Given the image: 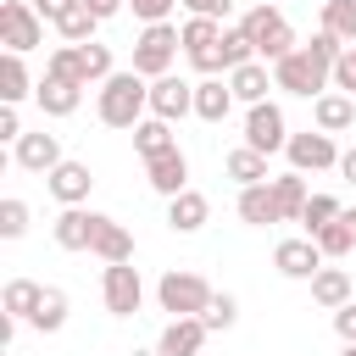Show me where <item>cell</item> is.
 Instances as JSON below:
<instances>
[{
  "label": "cell",
  "instance_id": "d6986e66",
  "mask_svg": "<svg viewBox=\"0 0 356 356\" xmlns=\"http://www.w3.org/2000/svg\"><path fill=\"white\" fill-rule=\"evenodd\" d=\"M228 89H234V100H245V111H250V106H261L267 89H278V83H273V67H267V61H250V67H234V72H228Z\"/></svg>",
  "mask_w": 356,
  "mask_h": 356
},
{
  "label": "cell",
  "instance_id": "7bdbcfd3",
  "mask_svg": "<svg viewBox=\"0 0 356 356\" xmlns=\"http://www.w3.org/2000/svg\"><path fill=\"white\" fill-rule=\"evenodd\" d=\"M189 17H211V22H222L228 11H234V0H178Z\"/></svg>",
  "mask_w": 356,
  "mask_h": 356
},
{
  "label": "cell",
  "instance_id": "52a82bcc",
  "mask_svg": "<svg viewBox=\"0 0 356 356\" xmlns=\"http://www.w3.org/2000/svg\"><path fill=\"white\" fill-rule=\"evenodd\" d=\"M100 300H106L111 317H134V312L145 306V278H139V267H134V261H111V267L100 273Z\"/></svg>",
  "mask_w": 356,
  "mask_h": 356
},
{
  "label": "cell",
  "instance_id": "3957f363",
  "mask_svg": "<svg viewBox=\"0 0 356 356\" xmlns=\"http://www.w3.org/2000/svg\"><path fill=\"white\" fill-rule=\"evenodd\" d=\"M239 28L250 33V44H256V61H284L289 50H300L295 44V28H289V17L278 11V6H250L245 17H239Z\"/></svg>",
  "mask_w": 356,
  "mask_h": 356
},
{
  "label": "cell",
  "instance_id": "cb8c5ba5",
  "mask_svg": "<svg viewBox=\"0 0 356 356\" xmlns=\"http://www.w3.org/2000/svg\"><path fill=\"white\" fill-rule=\"evenodd\" d=\"M273 200H278V217L284 222H300V211H306V200H312V189H306V172H278L273 178Z\"/></svg>",
  "mask_w": 356,
  "mask_h": 356
},
{
  "label": "cell",
  "instance_id": "6da1fadb",
  "mask_svg": "<svg viewBox=\"0 0 356 356\" xmlns=\"http://www.w3.org/2000/svg\"><path fill=\"white\" fill-rule=\"evenodd\" d=\"M95 117L106 122V128H139L145 117H150V83L128 67V72H111L106 83H100V95H95Z\"/></svg>",
  "mask_w": 356,
  "mask_h": 356
},
{
  "label": "cell",
  "instance_id": "4316f807",
  "mask_svg": "<svg viewBox=\"0 0 356 356\" xmlns=\"http://www.w3.org/2000/svg\"><path fill=\"white\" fill-rule=\"evenodd\" d=\"M95 28H100V17H95L83 0H67V6L56 11V33H61L67 44H89V39H95Z\"/></svg>",
  "mask_w": 356,
  "mask_h": 356
},
{
  "label": "cell",
  "instance_id": "7402d4cb",
  "mask_svg": "<svg viewBox=\"0 0 356 356\" xmlns=\"http://www.w3.org/2000/svg\"><path fill=\"white\" fill-rule=\"evenodd\" d=\"M228 111H234L228 78H200V83H195V117H200V122H222Z\"/></svg>",
  "mask_w": 356,
  "mask_h": 356
},
{
  "label": "cell",
  "instance_id": "e575fe53",
  "mask_svg": "<svg viewBox=\"0 0 356 356\" xmlns=\"http://www.w3.org/2000/svg\"><path fill=\"white\" fill-rule=\"evenodd\" d=\"M33 328H39V334H56V328H67V289L44 284V300H39V312H33Z\"/></svg>",
  "mask_w": 356,
  "mask_h": 356
},
{
  "label": "cell",
  "instance_id": "f6af8a7d",
  "mask_svg": "<svg viewBox=\"0 0 356 356\" xmlns=\"http://www.w3.org/2000/svg\"><path fill=\"white\" fill-rule=\"evenodd\" d=\"M0 139H6V145L22 139V117H17V106H0Z\"/></svg>",
  "mask_w": 356,
  "mask_h": 356
},
{
  "label": "cell",
  "instance_id": "b9f144b4",
  "mask_svg": "<svg viewBox=\"0 0 356 356\" xmlns=\"http://www.w3.org/2000/svg\"><path fill=\"white\" fill-rule=\"evenodd\" d=\"M334 89H339V95H356V44L334 61Z\"/></svg>",
  "mask_w": 356,
  "mask_h": 356
},
{
  "label": "cell",
  "instance_id": "5bb4252c",
  "mask_svg": "<svg viewBox=\"0 0 356 356\" xmlns=\"http://www.w3.org/2000/svg\"><path fill=\"white\" fill-rule=\"evenodd\" d=\"M89 250L111 267V261H134V234L117 222V217H106V211H95V239H89Z\"/></svg>",
  "mask_w": 356,
  "mask_h": 356
},
{
  "label": "cell",
  "instance_id": "7dc6e473",
  "mask_svg": "<svg viewBox=\"0 0 356 356\" xmlns=\"http://www.w3.org/2000/svg\"><path fill=\"white\" fill-rule=\"evenodd\" d=\"M61 6H67V0H33V11H39V17H50V22H56V11H61Z\"/></svg>",
  "mask_w": 356,
  "mask_h": 356
},
{
  "label": "cell",
  "instance_id": "681fc988",
  "mask_svg": "<svg viewBox=\"0 0 356 356\" xmlns=\"http://www.w3.org/2000/svg\"><path fill=\"white\" fill-rule=\"evenodd\" d=\"M339 217H345V222H350V234H356V206H345V211H339Z\"/></svg>",
  "mask_w": 356,
  "mask_h": 356
},
{
  "label": "cell",
  "instance_id": "7c38bea8",
  "mask_svg": "<svg viewBox=\"0 0 356 356\" xmlns=\"http://www.w3.org/2000/svg\"><path fill=\"white\" fill-rule=\"evenodd\" d=\"M11 156H17V167H28V172H44V178H50V172L67 161V156H61V139H56V134H44V128H39V134H22Z\"/></svg>",
  "mask_w": 356,
  "mask_h": 356
},
{
  "label": "cell",
  "instance_id": "d590c367",
  "mask_svg": "<svg viewBox=\"0 0 356 356\" xmlns=\"http://www.w3.org/2000/svg\"><path fill=\"white\" fill-rule=\"evenodd\" d=\"M222 61H228V72L256 61V44H250V33H245L239 22H234V28H222Z\"/></svg>",
  "mask_w": 356,
  "mask_h": 356
},
{
  "label": "cell",
  "instance_id": "d6a6232c",
  "mask_svg": "<svg viewBox=\"0 0 356 356\" xmlns=\"http://www.w3.org/2000/svg\"><path fill=\"white\" fill-rule=\"evenodd\" d=\"M178 39H184V56H200V50H211V44L222 39V22H211V17H189V22L178 28Z\"/></svg>",
  "mask_w": 356,
  "mask_h": 356
},
{
  "label": "cell",
  "instance_id": "484cf974",
  "mask_svg": "<svg viewBox=\"0 0 356 356\" xmlns=\"http://www.w3.org/2000/svg\"><path fill=\"white\" fill-rule=\"evenodd\" d=\"M39 300H44V284H33V278H11V284L0 289V306H6V317H17V323H33Z\"/></svg>",
  "mask_w": 356,
  "mask_h": 356
},
{
  "label": "cell",
  "instance_id": "ba28073f",
  "mask_svg": "<svg viewBox=\"0 0 356 356\" xmlns=\"http://www.w3.org/2000/svg\"><path fill=\"white\" fill-rule=\"evenodd\" d=\"M284 156H289V167H295V172H328V167H339V156H345V150L334 145V134L306 128V134H289Z\"/></svg>",
  "mask_w": 356,
  "mask_h": 356
},
{
  "label": "cell",
  "instance_id": "d4e9b609",
  "mask_svg": "<svg viewBox=\"0 0 356 356\" xmlns=\"http://www.w3.org/2000/svg\"><path fill=\"white\" fill-rule=\"evenodd\" d=\"M239 222H250V228H273V222H284V217H278V200H273V184H250V189H239Z\"/></svg>",
  "mask_w": 356,
  "mask_h": 356
},
{
  "label": "cell",
  "instance_id": "9c48e42d",
  "mask_svg": "<svg viewBox=\"0 0 356 356\" xmlns=\"http://www.w3.org/2000/svg\"><path fill=\"white\" fill-rule=\"evenodd\" d=\"M245 145L261 150V156H273V150L289 145V122H284V111H278L273 100H261V106L245 111Z\"/></svg>",
  "mask_w": 356,
  "mask_h": 356
},
{
  "label": "cell",
  "instance_id": "f1b7e54d",
  "mask_svg": "<svg viewBox=\"0 0 356 356\" xmlns=\"http://www.w3.org/2000/svg\"><path fill=\"white\" fill-rule=\"evenodd\" d=\"M134 150H139L145 161H156V156L178 150V139H172V122H161V117H145V122L134 128Z\"/></svg>",
  "mask_w": 356,
  "mask_h": 356
},
{
  "label": "cell",
  "instance_id": "ffe728a7",
  "mask_svg": "<svg viewBox=\"0 0 356 356\" xmlns=\"http://www.w3.org/2000/svg\"><path fill=\"white\" fill-rule=\"evenodd\" d=\"M50 234H56L61 250H89V239H95V211H83V206H61V217L50 222Z\"/></svg>",
  "mask_w": 356,
  "mask_h": 356
},
{
  "label": "cell",
  "instance_id": "603a6c76",
  "mask_svg": "<svg viewBox=\"0 0 356 356\" xmlns=\"http://www.w3.org/2000/svg\"><path fill=\"white\" fill-rule=\"evenodd\" d=\"M222 172H228L239 189H250V184H273V172H267V156H261V150H250V145L228 150V156H222Z\"/></svg>",
  "mask_w": 356,
  "mask_h": 356
},
{
  "label": "cell",
  "instance_id": "74e56055",
  "mask_svg": "<svg viewBox=\"0 0 356 356\" xmlns=\"http://www.w3.org/2000/svg\"><path fill=\"white\" fill-rule=\"evenodd\" d=\"M339 211H345V206H339L334 195H312V200H306V211H300V228H306V234H317V228H328Z\"/></svg>",
  "mask_w": 356,
  "mask_h": 356
},
{
  "label": "cell",
  "instance_id": "30bf717a",
  "mask_svg": "<svg viewBox=\"0 0 356 356\" xmlns=\"http://www.w3.org/2000/svg\"><path fill=\"white\" fill-rule=\"evenodd\" d=\"M273 267H278L284 278H306V284H312V278L328 267V256L317 250L312 234H300V239H278V245H273Z\"/></svg>",
  "mask_w": 356,
  "mask_h": 356
},
{
  "label": "cell",
  "instance_id": "4fadbf2b",
  "mask_svg": "<svg viewBox=\"0 0 356 356\" xmlns=\"http://www.w3.org/2000/svg\"><path fill=\"white\" fill-rule=\"evenodd\" d=\"M44 189H50L61 206H83L89 189H95V172H89V161H61V167L44 178Z\"/></svg>",
  "mask_w": 356,
  "mask_h": 356
},
{
  "label": "cell",
  "instance_id": "ab89813d",
  "mask_svg": "<svg viewBox=\"0 0 356 356\" xmlns=\"http://www.w3.org/2000/svg\"><path fill=\"white\" fill-rule=\"evenodd\" d=\"M211 334H228L234 323H239V300L234 295H211V306H206V317H200Z\"/></svg>",
  "mask_w": 356,
  "mask_h": 356
},
{
  "label": "cell",
  "instance_id": "bcb514c9",
  "mask_svg": "<svg viewBox=\"0 0 356 356\" xmlns=\"http://www.w3.org/2000/svg\"><path fill=\"white\" fill-rule=\"evenodd\" d=\"M83 6H89V11L100 17V22H111L117 11H128V0H83Z\"/></svg>",
  "mask_w": 356,
  "mask_h": 356
},
{
  "label": "cell",
  "instance_id": "c3c4849f",
  "mask_svg": "<svg viewBox=\"0 0 356 356\" xmlns=\"http://www.w3.org/2000/svg\"><path fill=\"white\" fill-rule=\"evenodd\" d=\"M339 172H345V178H350V184H356V145H350V150H345V156H339Z\"/></svg>",
  "mask_w": 356,
  "mask_h": 356
},
{
  "label": "cell",
  "instance_id": "8fae6325",
  "mask_svg": "<svg viewBox=\"0 0 356 356\" xmlns=\"http://www.w3.org/2000/svg\"><path fill=\"white\" fill-rule=\"evenodd\" d=\"M150 117H161V122H184V117H195V83L178 78V72L156 78V83H150Z\"/></svg>",
  "mask_w": 356,
  "mask_h": 356
},
{
  "label": "cell",
  "instance_id": "f907efd6",
  "mask_svg": "<svg viewBox=\"0 0 356 356\" xmlns=\"http://www.w3.org/2000/svg\"><path fill=\"white\" fill-rule=\"evenodd\" d=\"M339 356H356V345H345V350H339Z\"/></svg>",
  "mask_w": 356,
  "mask_h": 356
},
{
  "label": "cell",
  "instance_id": "83f0119b",
  "mask_svg": "<svg viewBox=\"0 0 356 356\" xmlns=\"http://www.w3.org/2000/svg\"><path fill=\"white\" fill-rule=\"evenodd\" d=\"M312 300H317L323 312L350 306V273H345V267H323V273L312 278Z\"/></svg>",
  "mask_w": 356,
  "mask_h": 356
},
{
  "label": "cell",
  "instance_id": "836d02e7",
  "mask_svg": "<svg viewBox=\"0 0 356 356\" xmlns=\"http://www.w3.org/2000/svg\"><path fill=\"white\" fill-rule=\"evenodd\" d=\"M312 239H317V250H323L328 261H339V256H350V250H356V234H350V222H345V217H334V222H328V228H317Z\"/></svg>",
  "mask_w": 356,
  "mask_h": 356
},
{
  "label": "cell",
  "instance_id": "7a4b0ae2",
  "mask_svg": "<svg viewBox=\"0 0 356 356\" xmlns=\"http://www.w3.org/2000/svg\"><path fill=\"white\" fill-rule=\"evenodd\" d=\"M273 83H278L284 95L317 100V95H328V83H334V61H323L312 44H300V50H289L284 61H273Z\"/></svg>",
  "mask_w": 356,
  "mask_h": 356
},
{
  "label": "cell",
  "instance_id": "2e32d148",
  "mask_svg": "<svg viewBox=\"0 0 356 356\" xmlns=\"http://www.w3.org/2000/svg\"><path fill=\"white\" fill-rule=\"evenodd\" d=\"M145 178H150V189L156 195H184L189 189V156L184 150H167V156H156V161H145Z\"/></svg>",
  "mask_w": 356,
  "mask_h": 356
},
{
  "label": "cell",
  "instance_id": "f35d334b",
  "mask_svg": "<svg viewBox=\"0 0 356 356\" xmlns=\"http://www.w3.org/2000/svg\"><path fill=\"white\" fill-rule=\"evenodd\" d=\"M28 217H33L28 200L6 195V200H0V239H22V234H28Z\"/></svg>",
  "mask_w": 356,
  "mask_h": 356
},
{
  "label": "cell",
  "instance_id": "8d00e7d4",
  "mask_svg": "<svg viewBox=\"0 0 356 356\" xmlns=\"http://www.w3.org/2000/svg\"><path fill=\"white\" fill-rule=\"evenodd\" d=\"M83 50V78L89 83H106L117 67H111V44H100V39H89V44H78Z\"/></svg>",
  "mask_w": 356,
  "mask_h": 356
},
{
  "label": "cell",
  "instance_id": "e0dca14e",
  "mask_svg": "<svg viewBox=\"0 0 356 356\" xmlns=\"http://www.w3.org/2000/svg\"><path fill=\"white\" fill-rule=\"evenodd\" d=\"M312 122H317L323 134H345V128H356V95H339V89L317 95V100H312Z\"/></svg>",
  "mask_w": 356,
  "mask_h": 356
},
{
  "label": "cell",
  "instance_id": "277c9868",
  "mask_svg": "<svg viewBox=\"0 0 356 356\" xmlns=\"http://www.w3.org/2000/svg\"><path fill=\"white\" fill-rule=\"evenodd\" d=\"M211 284L200 278V273H161V284H156V300H161V312H172V317H206V306H211Z\"/></svg>",
  "mask_w": 356,
  "mask_h": 356
},
{
  "label": "cell",
  "instance_id": "44dd1931",
  "mask_svg": "<svg viewBox=\"0 0 356 356\" xmlns=\"http://www.w3.org/2000/svg\"><path fill=\"white\" fill-rule=\"evenodd\" d=\"M33 100H39L44 117H72V111L83 106V89H78V83H61V78H39Z\"/></svg>",
  "mask_w": 356,
  "mask_h": 356
},
{
  "label": "cell",
  "instance_id": "1f68e13d",
  "mask_svg": "<svg viewBox=\"0 0 356 356\" xmlns=\"http://www.w3.org/2000/svg\"><path fill=\"white\" fill-rule=\"evenodd\" d=\"M323 28L350 50L356 44V0H323Z\"/></svg>",
  "mask_w": 356,
  "mask_h": 356
},
{
  "label": "cell",
  "instance_id": "5b68a950",
  "mask_svg": "<svg viewBox=\"0 0 356 356\" xmlns=\"http://www.w3.org/2000/svg\"><path fill=\"white\" fill-rule=\"evenodd\" d=\"M178 44H184V39H178V28H172V22H150V28L134 39V72H139V78H150V83H156V78H167V72H172Z\"/></svg>",
  "mask_w": 356,
  "mask_h": 356
},
{
  "label": "cell",
  "instance_id": "9a60e30c",
  "mask_svg": "<svg viewBox=\"0 0 356 356\" xmlns=\"http://www.w3.org/2000/svg\"><path fill=\"white\" fill-rule=\"evenodd\" d=\"M206 323L200 317H172L167 328H161V339H156V356H200V345H206Z\"/></svg>",
  "mask_w": 356,
  "mask_h": 356
},
{
  "label": "cell",
  "instance_id": "60d3db41",
  "mask_svg": "<svg viewBox=\"0 0 356 356\" xmlns=\"http://www.w3.org/2000/svg\"><path fill=\"white\" fill-rule=\"evenodd\" d=\"M172 6H178V0H128V11H134L145 28H150V22H167V11H172Z\"/></svg>",
  "mask_w": 356,
  "mask_h": 356
},
{
  "label": "cell",
  "instance_id": "8992f818",
  "mask_svg": "<svg viewBox=\"0 0 356 356\" xmlns=\"http://www.w3.org/2000/svg\"><path fill=\"white\" fill-rule=\"evenodd\" d=\"M0 44L11 56H28L33 44H44V17L33 11V0H6L0 6Z\"/></svg>",
  "mask_w": 356,
  "mask_h": 356
},
{
  "label": "cell",
  "instance_id": "ee69618b",
  "mask_svg": "<svg viewBox=\"0 0 356 356\" xmlns=\"http://www.w3.org/2000/svg\"><path fill=\"white\" fill-rule=\"evenodd\" d=\"M334 334H339V339H345V345H356V300H350V306H339V312H334Z\"/></svg>",
  "mask_w": 356,
  "mask_h": 356
},
{
  "label": "cell",
  "instance_id": "4dcf8cb0",
  "mask_svg": "<svg viewBox=\"0 0 356 356\" xmlns=\"http://www.w3.org/2000/svg\"><path fill=\"white\" fill-rule=\"evenodd\" d=\"M44 78H61V83H78V89H89V78H83V50H78V44H61V50H50V61H44Z\"/></svg>",
  "mask_w": 356,
  "mask_h": 356
},
{
  "label": "cell",
  "instance_id": "816d5d0a",
  "mask_svg": "<svg viewBox=\"0 0 356 356\" xmlns=\"http://www.w3.org/2000/svg\"><path fill=\"white\" fill-rule=\"evenodd\" d=\"M6 356H11V350H6Z\"/></svg>",
  "mask_w": 356,
  "mask_h": 356
},
{
  "label": "cell",
  "instance_id": "f546056e",
  "mask_svg": "<svg viewBox=\"0 0 356 356\" xmlns=\"http://www.w3.org/2000/svg\"><path fill=\"white\" fill-rule=\"evenodd\" d=\"M33 89H39V83L28 78L22 56H11V50H6V61H0V100H6V106H22V100H28Z\"/></svg>",
  "mask_w": 356,
  "mask_h": 356
},
{
  "label": "cell",
  "instance_id": "ac0fdd59",
  "mask_svg": "<svg viewBox=\"0 0 356 356\" xmlns=\"http://www.w3.org/2000/svg\"><path fill=\"white\" fill-rule=\"evenodd\" d=\"M206 217H211V200H206L200 189H184V195L167 200V228H172V234H200Z\"/></svg>",
  "mask_w": 356,
  "mask_h": 356
}]
</instances>
